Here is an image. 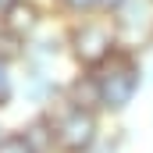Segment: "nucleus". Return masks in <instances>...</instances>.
<instances>
[{"label":"nucleus","mask_w":153,"mask_h":153,"mask_svg":"<svg viewBox=\"0 0 153 153\" xmlns=\"http://www.w3.org/2000/svg\"><path fill=\"white\" fill-rule=\"evenodd\" d=\"M93 75H96V89H100V114L128 111L143 89V64L132 46H117L114 57L103 61Z\"/></svg>","instance_id":"obj_1"},{"label":"nucleus","mask_w":153,"mask_h":153,"mask_svg":"<svg viewBox=\"0 0 153 153\" xmlns=\"http://www.w3.org/2000/svg\"><path fill=\"white\" fill-rule=\"evenodd\" d=\"M53 117V132H57V150L61 153H89V146L103 135L100 132V111L75 107L68 100H61V111H46Z\"/></svg>","instance_id":"obj_2"},{"label":"nucleus","mask_w":153,"mask_h":153,"mask_svg":"<svg viewBox=\"0 0 153 153\" xmlns=\"http://www.w3.org/2000/svg\"><path fill=\"white\" fill-rule=\"evenodd\" d=\"M68 46H71L75 61L85 71H96L103 61L114 57V50L121 46V36L107 22H78L71 29V36H68Z\"/></svg>","instance_id":"obj_3"},{"label":"nucleus","mask_w":153,"mask_h":153,"mask_svg":"<svg viewBox=\"0 0 153 153\" xmlns=\"http://www.w3.org/2000/svg\"><path fill=\"white\" fill-rule=\"evenodd\" d=\"M117 36H125L128 43H150L153 39V0H128L114 14Z\"/></svg>","instance_id":"obj_4"},{"label":"nucleus","mask_w":153,"mask_h":153,"mask_svg":"<svg viewBox=\"0 0 153 153\" xmlns=\"http://www.w3.org/2000/svg\"><path fill=\"white\" fill-rule=\"evenodd\" d=\"M39 7L36 0H11L4 11H0V25L7 29V32H14L18 39H29L32 32L39 29Z\"/></svg>","instance_id":"obj_5"},{"label":"nucleus","mask_w":153,"mask_h":153,"mask_svg":"<svg viewBox=\"0 0 153 153\" xmlns=\"http://www.w3.org/2000/svg\"><path fill=\"white\" fill-rule=\"evenodd\" d=\"M22 135L29 139V146H32L36 153H61L57 150V132H53V117L50 114L32 117V121L22 128Z\"/></svg>","instance_id":"obj_6"},{"label":"nucleus","mask_w":153,"mask_h":153,"mask_svg":"<svg viewBox=\"0 0 153 153\" xmlns=\"http://www.w3.org/2000/svg\"><path fill=\"white\" fill-rule=\"evenodd\" d=\"M25 53V39H18L14 32H7L4 25H0V64H11V61H18Z\"/></svg>","instance_id":"obj_7"},{"label":"nucleus","mask_w":153,"mask_h":153,"mask_svg":"<svg viewBox=\"0 0 153 153\" xmlns=\"http://www.w3.org/2000/svg\"><path fill=\"white\" fill-rule=\"evenodd\" d=\"M0 153H36L29 146V139L22 135V132H7L4 139H0Z\"/></svg>","instance_id":"obj_8"},{"label":"nucleus","mask_w":153,"mask_h":153,"mask_svg":"<svg viewBox=\"0 0 153 153\" xmlns=\"http://www.w3.org/2000/svg\"><path fill=\"white\" fill-rule=\"evenodd\" d=\"M121 146H125V135L114 132V135H100V139L89 146V153H121Z\"/></svg>","instance_id":"obj_9"},{"label":"nucleus","mask_w":153,"mask_h":153,"mask_svg":"<svg viewBox=\"0 0 153 153\" xmlns=\"http://www.w3.org/2000/svg\"><path fill=\"white\" fill-rule=\"evenodd\" d=\"M11 96H14V78L7 71V64H0V107H7Z\"/></svg>","instance_id":"obj_10"},{"label":"nucleus","mask_w":153,"mask_h":153,"mask_svg":"<svg viewBox=\"0 0 153 153\" xmlns=\"http://www.w3.org/2000/svg\"><path fill=\"white\" fill-rule=\"evenodd\" d=\"M61 7L71 11V14H89V11L100 7V0H61Z\"/></svg>","instance_id":"obj_11"},{"label":"nucleus","mask_w":153,"mask_h":153,"mask_svg":"<svg viewBox=\"0 0 153 153\" xmlns=\"http://www.w3.org/2000/svg\"><path fill=\"white\" fill-rule=\"evenodd\" d=\"M125 4H128V0H100V11H107V14H117Z\"/></svg>","instance_id":"obj_12"},{"label":"nucleus","mask_w":153,"mask_h":153,"mask_svg":"<svg viewBox=\"0 0 153 153\" xmlns=\"http://www.w3.org/2000/svg\"><path fill=\"white\" fill-rule=\"evenodd\" d=\"M7 4H11V0H0V11H4V7H7Z\"/></svg>","instance_id":"obj_13"},{"label":"nucleus","mask_w":153,"mask_h":153,"mask_svg":"<svg viewBox=\"0 0 153 153\" xmlns=\"http://www.w3.org/2000/svg\"><path fill=\"white\" fill-rule=\"evenodd\" d=\"M0 139H4V128H0Z\"/></svg>","instance_id":"obj_14"}]
</instances>
